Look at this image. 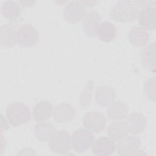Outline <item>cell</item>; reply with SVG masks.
<instances>
[{
	"instance_id": "52a82bcc",
	"label": "cell",
	"mask_w": 156,
	"mask_h": 156,
	"mask_svg": "<svg viewBox=\"0 0 156 156\" xmlns=\"http://www.w3.org/2000/svg\"><path fill=\"white\" fill-rule=\"evenodd\" d=\"M141 146L139 138L135 136H127L119 142L116 146V149L119 155H132L137 154Z\"/></svg>"
},
{
	"instance_id": "30bf717a",
	"label": "cell",
	"mask_w": 156,
	"mask_h": 156,
	"mask_svg": "<svg viewBox=\"0 0 156 156\" xmlns=\"http://www.w3.org/2000/svg\"><path fill=\"white\" fill-rule=\"evenodd\" d=\"M75 116V110L72 105L67 103H61L56 106L53 112L54 120L58 123H66L71 121Z\"/></svg>"
},
{
	"instance_id": "9c48e42d",
	"label": "cell",
	"mask_w": 156,
	"mask_h": 156,
	"mask_svg": "<svg viewBox=\"0 0 156 156\" xmlns=\"http://www.w3.org/2000/svg\"><path fill=\"white\" fill-rule=\"evenodd\" d=\"M85 9L80 2L71 1L65 7L64 16L69 23L79 21L85 15Z\"/></svg>"
},
{
	"instance_id": "d6986e66",
	"label": "cell",
	"mask_w": 156,
	"mask_h": 156,
	"mask_svg": "<svg viewBox=\"0 0 156 156\" xmlns=\"http://www.w3.org/2000/svg\"><path fill=\"white\" fill-rule=\"evenodd\" d=\"M20 13V7L16 2L9 1L4 2L1 6L2 15L8 18H16Z\"/></svg>"
},
{
	"instance_id": "277c9868",
	"label": "cell",
	"mask_w": 156,
	"mask_h": 156,
	"mask_svg": "<svg viewBox=\"0 0 156 156\" xmlns=\"http://www.w3.org/2000/svg\"><path fill=\"white\" fill-rule=\"evenodd\" d=\"M94 139L93 132L87 129H79L71 136V146L76 152H83L91 146Z\"/></svg>"
},
{
	"instance_id": "9a60e30c",
	"label": "cell",
	"mask_w": 156,
	"mask_h": 156,
	"mask_svg": "<svg viewBox=\"0 0 156 156\" xmlns=\"http://www.w3.org/2000/svg\"><path fill=\"white\" fill-rule=\"evenodd\" d=\"M155 9L148 7L143 9L139 15V23L142 28L147 30L154 29L155 26Z\"/></svg>"
},
{
	"instance_id": "5b68a950",
	"label": "cell",
	"mask_w": 156,
	"mask_h": 156,
	"mask_svg": "<svg viewBox=\"0 0 156 156\" xmlns=\"http://www.w3.org/2000/svg\"><path fill=\"white\" fill-rule=\"evenodd\" d=\"M38 38L37 29L30 24L21 25L16 31V42L23 47L29 48L35 45Z\"/></svg>"
},
{
	"instance_id": "ba28073f",
	"label": "cell",
	"mask_w": 156,
	"mask_h": 156,
	"mask_svg": "<svg viewBox=\"0 0 156 156\" xmlns=\"http://www.w3.org/2000/svg\"><path fill=\"white\" fill-rule=\"evenodd\" d=\"M116 149L115 141L107 136H101L93 141L91 151L96 155L109 156L113 154Z\"/></svg>"
},
{
	"instance_id": "7a4b0ae2",
	"label": "cell",
	"mask_w": 156,
	"mask_h": 156,
	"mask_svg": "<svg viewBox=\"0 0 156 156\" xmlns=\"http://www.w3.org/2000/svg\"><path fill=\"white\" fill-rule=\"evenodd\" d=\"M6 116L12 126H18L27 123L30 119V111L25 104L13 102L7 106Z\"/></svg>"
},
{
	"instance_id": "e0dca14e",
	"label": "cell",
	"mask_w": 156,
	"mask_h": 156,
	"mask_svg": "<svg viewBox=\"0 0 156 156\" xmlns=\"http://www.w3.org/2000/svg\"><path fill=\"white\" fill-rule=\"evenodd\" d=\"M16 42V32L8 26H1V43L5 47H11Z\"/></svg>"
},
{
	"instance_id": "8fae6325",
	"label": "cell",
	"mask_w": 156,
	"mask_h": 156,
	"mask_svg": "<svg viewBox=\"0 0 156 156\" xmlns=\"http://www.w3.org/2000/svg\"><path fill=\"white\" fill-rule=\"evenodd\" d=\"M54 108L52 105L47 101H41L34 107L32 116L38 122H44L49 119L53 115Z\"/></svg>"
},
{
	"instance_id": "5bb4252c",
	"label": "cell",
	"mask_w": 156,
	"mask_h": 156,
	"mask_svg": "<svg viewBox=\"0 0 156 156\" xmlns=\"http://www.w3.org/2000/svg\"><path fill=\"white\" fill-rule=\"evenodd\" d=\"M96 34L101 41L109 43L116 37V28L113 23L105 21L99 24Z\"/></svg>"
},
{
	"instance_id": "ac0fdd59",
	"label": "cell",
	"mask_w": 156,
	"mask_h": 156,
	"mask_svg": "<svg viewBox=\"0 0 156 156\" xmlns=\"http://www.w3.org/2000/svg\"><path fill=\"white\" fill-rule=\"evenodd\" d=\"M55 130L51 124L39 122L35 126V135L40 141L46 142L49 141L51 133Z\"/></svg>"
},
{
	"instance_id": "3957f363",
	"label": "cell",
	"mask_w": 156,
	"mask_h": 156,
	"mask_svg": "<svg viewBox=\"0 0 156 156\" xmlns=\"http://www.w3.org/2000/svg\"><path fill=\"white\" fill-rule=\"evenodd\" d=\"M48 146L50 149L56 154H65L71 149V135L65 130H55L51 135Z\"/></svg>"
},
{
	"instance_id": "4fadbf2b",
	"label": "cell",
	"mask_w": 156,
	"mask_h": 156,
	"mask_svg": "<svg viewBox=\"0 0 156 156\" xmlns=\"http://www.w3.org/2000/svg\"><path fill=\"white\" fill-rule=\"evenodd\" d=\"M107 132L115 142H119L128 135L129 130L126 121H115L110 123L107 128Z\"/></svg>"
},
{
	"instance_id": "6da1fadb",
	"label": "cell",
	"mask_w": 156,
	"mask_h": 156,
	"mask_svg": "<svg viewBox=\"0 0 156 156\" xmlns=\"http://www.w3.org/2000/svg\"><path fill=\"white\" fill-rule=\"evenodd\" d=\"M138 13V5L135 1H119L112 7L110 16L116 21L126 23L134 21Z\"/></svg>"
},
{
	"instance_id": "7c38bea8",
	"label": "cell",
	"mask_w": 156,
	"mask_h": 156,
	"mask_svg": "<svg viewBox=\"0 0 156 156\" xmlns=\"http://www.w3.org/2000/svg\"><path fill=\"white\" fill-rule=\"evenodd\" d=\"M101 20L99 13L94 10H91L85 15L83 27L87 35L91 37L96 34Z\"/></svg>"
},
{
	"instance_id": "8992f818",
	"label": "cell",
	"mask_w": 156,
	"mask_h": 156,
	"mask_svg": "<svg viewBox=\"0 0 156 156\" xmlns=\"http://www.w3.org/2000/svg\"><path fill=\"white\" fill-rule=\"evenodd\" d=\"M83 126L94 133H100L106 127V117L97 111H90L85 113L83 117Z\"/></svg>"
},
{
	"instance_id": "2e32d148",
	"label": "cell",
	"mask_w": 156,
	"mask_h": 156,
	"mask_svg": "<svg viewBox=\"0 0 156 156\" xmlns=\"http://www.w3.org/2000/svg\"><path fill=\"white\" fill-rule=\"evenodd\" d=\"M130 42L136 46H140L145 44L149 39V35L146 29L140 27H133L129 34Z\"/></svg>"
}]
</instances>
